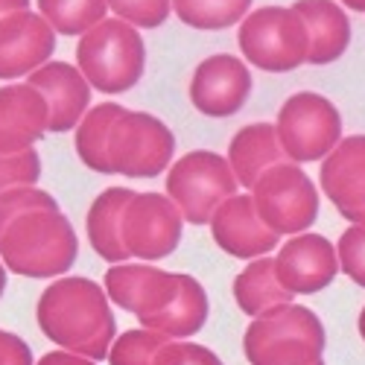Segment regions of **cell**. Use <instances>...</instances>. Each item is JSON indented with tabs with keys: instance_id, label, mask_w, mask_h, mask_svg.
<instances>
[{
	"instance_id": "cell-20",
	"label": "cell",
	"mask_w": 365,
	"mask_h": 365,
	"mask_svg": "<svg viewBox=\"0 0 365 365\" xmlns=\"http://www.w3.org/2000/svg\"><path fill=\"white\" fill-rule=\"evenodd\" d=\"M292 9L310 33V65H330L348 50L351 21L333 0H295Z\"/></svg>"
},
{
	"instance_id": "cell-23",
	"label": "cell",
	"mask_w": 365,
	"mask_h": 365,
	"mask_svg": "<svg viewBox=\"0 0 365 365\" xmlns=\"http://www.w3.org/2000/svg\"><path fill=\"white\" fill-rule=\"evenodd\" d=\"M123 114V106L117 103H103L88 108L85 117L76 126V155L82 158V164L94 173L103 175H114L111 173V161H108V135L114 120Z\"/></svg>"
},
{
	"instance_id": "cell-38",
	"label": "cell",
	"mask_w": 365,
	"mask_h": 365,
	"mask_svg": "<svg viewBox=\"0 0 365 365\" xmlns=\"http://www.w3.org/2000/svg\"><path fill=\"white\" fill-rule=\"evenodd\" d=\"M359 336L365 339V307H362V313H359Z\"/></svg>"
},
{
	"instance_id": "cell-36",
	"label": "cell",
	"mask_w": 365,
	"mask_h": 365,
	"mask_svg": "<svg viewBox=\"0 0 365 365\" xmlns=\"http://www.w3.org/2000/svg\"><path fill=\"white\" fill-rule=\"evenodd\" d=\"M345 6H351L354 12H365V0H342Z\"/></svg>"
},
{
	"instance_id": "cell-14",
	"label": "cell",
	"mask_w": 365,
	"mask_h": 365,
	"mask_svg": "<svg viewBox=\"0 0 365 365\" xmlns=\"http://www.w3.org/2000/svg\"><path fill=\"white\" fill-rule=\"evenodd\" d=\"M56 50L53 26L36 12H12L0 18V79L29 76L50 62Z\"/></svg>"
},
{
	"instance_id": "cell-4",
	"label": "cell",
	"mask_w": 365,
	"mask_h": 365,
	"mask_svg": "<svg viewBox=\"0 0 365 365\" xmlns=\"http://www.w3.org/2000/svg\"><path fill=\"white\" fill-rule=\"evenodd\" d=\"M324 345L322 319L301 304H284L257 316L242 336V351L252 365H313L322 359Z\"/></svg>"
},
{
	"instance_id": "cell-34",
	"label": "cell",
	"mask_w": 365,
	"mask_h": 365,
	"mask_svg": "<svg viewBox=\"0 0 365 365\" xmlns=\"http://www.w3.org/2000/svg\"><path fill=\"white\" fill-rule=\"evenodd\" d=\"M36 365H97V362L94 359H85L79 354H71V351H50Z\"/></svg>"
},
{
	"instance_id": "cell-29",
	"label": "cell",
	"mask_w": 365,
	"mask_h": 365,
	"mask_svg": "<svg viewBox=\"0 0 365 365\" xmlns=\"http://www.w3.org/2000/svg\"><path fill=\"white\" fill-rule=\"evenodd\" d=\"M108 9L120 18L132 24L135 29H155L170 18L173 4L170 0H106Z\"/></svg>"
},
{
	"instance_id": "cell-6",
	"label": "cell",
	"mask_w": 365,
	"mask_h": 365,
	"mask_svg": "<svg viewBox=\"0 0 365 365\" xmlns=\"http://www.w3.org/2000/svg\"><path fill=\"white\" fill-rule=\"evenodd\" d=\"M237 187L228 158L207 149L181 155L167 173V196L187 225H207L214 210L225 199L237 196Z\"/></svg>"
},
{
	"instance_id": "cell-5",
	"label": "cell",
	"mask_w": 365,
	"mask_h": 365,
	"mask_svg": "<svg viewBox=\"0 0 365 365\" xmlns=\"http://www.w3.org/2000/svg\"><path fill=\"white\" fill-rule=\"evenodd\" d=\"M240 50L260 71L287 73L307 62L310 33L292 6H260L240 24Z\"/></svg>"
},
{
	"instance_id": "cell-11",
	"label": "cell",
	"mask_w": 365,
	"mask_h": 365,
	"mask_svg": "<svg viewBox=\"0 0 365 365\" xmlns=\"http://www.w3.org/2000/svg\"><path fill=\"white\" fill-rule=\"evenodd\" d=\"M339 272L336 246L322 234H298L275 257V278L292 295H313L333 284Z\"/></svg>"
},
{
	"instance_id": "cell-8",
	"label": "cell",
	"mask_w": 365,
	"mask_h": 365,
	"mask_svg": "<svg viewBox=\"0 0 365 365\" xmlns=\"http://www.w3.org/2000/svg\"><path fill=\"white\" fill-rule=\"evenodd\" d=\"M275 135L281 140L284 155L292 164L322 161L342 140L339 108L322 94L301 91L281 106Z\"/></svg>"
},
{
	"instance_id": "cell-15",
	"label": "cell",
	"mask_w": 365,
	"mask_h": 365,
	"mask_svg": "<svg viewBox=\"0 0 365 365\" xmlns=\"http://www.w3.org/2000/svg\"><path fill=\"white\" fill-rule=\"evenodd\" d=\"M210 234H214L217 246L240 260H257L266 257L272 249H278V234H272L263 220L257 217V210L252 205V196H231L225 199L214 217H210Z\"/></svg>"
},
{
	"instance_id": "cell-39",
	"label": "cell",
	"mask_w": 365,
	"mask_h": 365,
	"mask_svg": "<svg viewBox=\"0 0 365 365\" xmlns=\"http://www.w3.org/2000/svg\"><path fill=\"white\" fill-rule=\"evenodd\" d=\"M313 365H324V362H322V359H319V362H313Z\"/></svg>"
},
{
	"instance_id": "cell-25",
	"label": "cell",
	"mask_w": 365,
	"mask_h": 365,
	"mask_svg": "<svg viewBox=\"0 0 365 365\" xmlns=\"http://www.w3.org/2000/svg\"><path fill=\"white\" fill-rule=\"evenodd\" d=\"M175 15L193 29H228L246 18L252 0H170Z\"/></svg>"
},
{
	"instance_id": "cell-27",
	"label": "cell",
	"mask_w": 365,
	"mask_h": 365,
	"mask_svg": "<svg viewBox=\"0 0 365 365\" xmlns=\"http://www.w3.org/2000/svg\"><path fill=\"white\" fill-rule=\"evenodd\" d=\"M170 339L164 333H155V330H126L111 342V351H108V362L111 365H152L155 362V354L167 345Z\"/></svg>"
},
{
	"instance_id": "cell-31",
	"label": "cell",
	"mask_w": 365,
	"mask_h": 365,
	"mask_svg": "<svg viewBox=\"0 0 365 365\" xmlns=\"http://www.w3.org/2000/svg\"><path fill=\"white\" fill-rule=\"evenodd\" d=\"M336 257H339V269L356 287L365 289V225H351L339 237Z\"/></svg>"
},
{
	"instance_id": "cell-33",
	"label": "cell",
	"mask_w": 365,
	"mask_h": 365,
	"mask_svg": "<svg viewBox=\"0 0 365 365\" xmlns=\"http://www.w3.org/2000/svg\"><path fill=\"white\" fill-rule=\"evenodd\" d=\"M0 365H36L29 345L9 330H0Z\"/></svg>"
},
{
	"instance_id": "cell-12",
	"label": "cell",
	"mask_w": 365,
	"mask_h": 365,
	"mask_svg": "<svg viewBox=\"0 0 365 365\" xmlns=\"http://www.w3.org/2000/svg\"><path fill=\"white\" fill-rule=\"evenodd\" d=\"M252 94V73L237 56L217 53L207 56L193 71L190 103L207 117H231L246 106Z\"/></svg>"
},
{
	"instance_id": "cell-37",
	"label": "cell",
	"mask_w": 365,
	"mask_h": 365,
	"mask_svg": "<svg viewBox=\"0 0 365 365\" xmlns=\"http://www.w3.org/2000/svg\"><path fill=\"white\" fill-rule=\"evenodd\" d=\"M6 275H9V272H6L4 260H0V295H4V292H6Z\"/></svg>"
},
{
	"instance_id": "cell-21",
	"label": "cell",
	"mask_w": 365,
	"mask_h": 365,
	"mask_svg": "<svg viewBox=\"0 0 365 365\" xmlns=\"http://www.w3.org/2000/svg\"><path fill=\"white\" fill-rule=\"evenodd\" d=\"M132 199H135V190L129 187H108L94 199V205L88 210V240L94 252L111 266L129 260L126 242H123V214Z\"/></svg>"
},
{
	"instance_id": "cell-7",
	"label": "cell",
	"mask_w": 365,
	"mask_h": 365,
	"mask_svg": "<svg viewBox=\"0 0 365 365\" xmlns=\"http://www.w3.org/2000/svg\"><path fill=\"white\" fill-rule=\"evenodd\" d=\"M252 205L272 234H304L319 217V193L298 164L269 167L252 187Z\"/></svg>"
},
{
	"instance_id": "cell-35",
	"label": "cell",
	"mask_w": 365,
	"mask_h": 365,
	"mask_svg": "<svg viewBox=\"0 0 365 365\" xmlns=\"http://www.w3.org/2000/svg\"><path fill=\"white\" fill-rule=\"evenodd\" d=\"M29 0H0V18H6L12 12H26Z\"/></svg>"
},
{
	"instance_id": "cell-2",
	"label": "cell",
	"mask_w": 365,
	"mask_h": 365,
	"mask_svg": "<svg viewBox=\"0 0 365 365\" xmlns=\"http://www.w3.org/2000/svg\"><path fill=\"white\" fill-rule=\"evenodd\" d=\"M79 257V240L58 207L26 210L0 237V260L6 272L24 278H58Z\"/></svg>"
},
{
	"instance_id": "cell-28",
	"label": "cell",
	"mask_w": 365,
	"mask_h": 365,
	"mask_svg": "<svg viewBox=\"0 0 365 365\" xmlns=\"http://www.w3.org/2000/svg\"><path fill=\"white\" fill-rule=\"evenodd\" d=\"M44 207H58V202L47 190H38V187H12V190H4V193H0V237H4V231L18 217H24L26 210H44Z\"/></svg>"
},
{
	"instance_id": "cell-16",
	"label": "cell",
	"mask_w": 365,
	"mask_h": 365,
	"mask_svg": "<svg viewBox=\"0 0 365 365\" xmlns=\"http://www.w3.org/2000/svg\"><path fill=\"white\" fill-rule=\"evenodd\" d=\"M50 132L47 100L33 85H4L0 88V155L33 149Z\"/></svg>"
},
{
	"instance_id": "cell-26",
	"label": "cell",
	"mask_w": 365,
	"mask_h": 365,
	"mask_svg": "<svg viewBox=\"0 0 365 365\" xmlns=\"http://www.w3.org/2000/svg\"><path fill=\"white\" fill-rule=\"evenodd\" d=\"M155 266H143V263H114L106 272V295L114 301L120 310L138 313L140 301L155 278Z\"/></svg>"
},
{
	"instance_id": "cell-1",
	"label": "cell",
	"mask_w": 365,
	"mask_h": 365,
	"mask_svg": "<svg viewBox=\"0 0 365 365\" xmlns=\"http://www.w3.org/2000/svg\"><path fill=\"white\" fill-rule=\"evenodd\" d=\"M41 333L62 351L79 354L85 359H108L114 342V313L108 295L91 278H58L50 284L36 307Z\"/></svg>"
},
{
	"instance_id": "cell-30",
	"label": "cell",
	"mask_w": 365,
	"mask_h": 365,
	"mask_svg": "<svg viewBox=\"0 0 365 365\" xmlns=\"http://www.w3.org/2000/svg\"><path fill=\"white\" fill-rule=\"evenodd\" d=\"M38 175H41V158L36 149L0 155V193L12 187H36Z\"/></svg>"
},
{
	"instance_id": "cell-17",
	"label": "cell",
	"mask_w": 365,
	"mask_h": 365,
	"mask_svg": "<svg viewBox=\"0 0 365 365\" xmlns=\"http://www.w3.org/2000/svg\"><path fill=\"white\" fill-rule=\"evenodd\" d=\"M26 85H33L47 100L50 108V132H71L79 126L91 106V85L79 68L68 62H47L29 73Z\"/></svg>"
},
{
	"instance_id": "cell-10",
	"label": "cell",
	"mask_w": 365,
	"mask_h": 365,
	"mask_svg": "<svg viewBox=\"0 0 365 365\" xmlns=\"http://www.w3.org/2000/svg\"><path fill=\"white\" fill-rule=\"evenodd\" d=\"M181 220L178 207L164 193H135L123 214V242L129 257L161 260L170 257L181 242Z\"/></svg>"
},
{
	"instance_id": "cell-3",
	"label": "cell",
	"mask_w": 365,
	"mask_h": 365,
	"mask_svg": "<svg viewBox=\"0 0 365 365\" xmlns=\"http://www.w3.org/2000/svg\"><path fill=\"white\" fill-rule=\"evenodd\" d=\"M76 62L91 88L103 91V94H123L143 76L146 47L132 24L106 18L79 38Z\"/></svg>"
},
{
	"instance_id": "cell-13",
	"label": "cell",
	"mask_w": 365,
	"mask_h": 365,
	"mask_svg": "<svg viewBox=\"0 0 365 365\" xmlns=\"http://www.w3.org/2000/svg\"><path fill=\"white\" fill-rule=\"evenodd\" d=\"M322 190L339 214L365 225V135L342 138L319 170Z\"/></svg>"
},
{
	"instance_id": "cell-18",
	"label": "cell",
	"mask_w": 365,
	"mask_h": 365,
	"mask_svg": "<svg viewBox=\"0 0 365 365\" xmlns=\"http://www.w3.org/2000/svg\"><path fill=\"white\" fill-rule=\"evenodd\" d=\"M207 310L210 304H207L205 287L190 275H175L173 272V284L164 301L152 316L140 319V324L155 333H164L167 339H187L205 327Z\"/></svg>"
},
{
	"instance_id": "cell-32",
	"label": "cell",
	"mask_w": 365,
	"mask_h": 365,
	"mask_svg": "<svg viewBox=\"0 0 365 365\" xmlns=\"http://www.w3.org/2000/svg\"><path fill=\"white\" fill-rule=\"evenodd\" d=\"M152 365H222V359L196 342H167Z\"/></svg>"
},
{
	"instance_id": "cell-19",
	"label": "cell",
	"mask_w": 365,
	"mask_h": 365,
	"mask_svg": "<svg viewBox=\"0 0 365 365\" xmlns=\"http://www.w3.org/2000/svg\"><path fill=\"white\" fill-rule=\"evenodd\" d=\"M289 161L281 149V140L275 135L272 123H252L242 126L231 143H228V167L237 178L240 187L252 190L257 185V178L275 164Z\"/></svg>"
},
{
	"instance_id": "cell-9",
	"label": "cell",
	"mask_w": 365,
	"mask_h": 365,
	"mask_svg": "<svg viewBox=\"0 0 365 365\" xmlns=\"http://www.w3.org/2000/svg\"><path fill=\"white\" fill-rule=\"evenodd\" d=\"M175 152V138L164 120L146 111L123 108L108 135V161L114 175L155 178L161 175Z\"/></svg>"
},
{
	"instance_id": "cell-24",
	"label": "cell",
	"mask_w": 365,
	"mask_h": 365,
	"mask_svg": "<svg viewBox=\"0 0 365 365\" xmlns=\"http://www.w3.org/2000/svg\"><path fill=\"white\" fill-rule=\"evenodd\" d=\"M41 18L58 36H85L91 26L106 21V0H38Z\"/></svg>"
},
{
	"instance_id": "cell-22",
	"label": "cell",
	"mask_w": 365,
	"mask_h": 365,
	"mask_svg": "<svg viewBox=\"0 0 365 365\" xmlns=\"http://www.w3.org/2000/svg\"><path fill=\"white\" fill-rule=\"evenodd\" d=\"M234 301L252 319L292 304V292H287L275 278V257H257L240 272L234 278Z\"/></svg>"
}]
</instances>
